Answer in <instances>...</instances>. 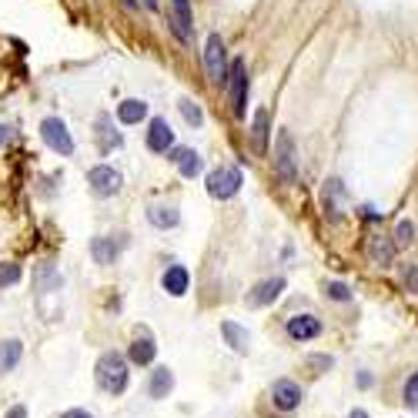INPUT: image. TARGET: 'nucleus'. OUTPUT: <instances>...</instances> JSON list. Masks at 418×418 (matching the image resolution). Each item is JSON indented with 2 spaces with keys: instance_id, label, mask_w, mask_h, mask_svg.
<instances>
[{
  "instance_id": "nucleus-1",
  "label": "nucleus",
  "mask_w": 418,
  "mask_h": 418,
  "mask_svg": "<svg viewBox=\"0 0 418 418\" xmlns=\"http://www.w3.org/2000/svg\"><path fill=\"white\" fill-rule=\"evenodd\" d=\"M97 382L107 395H120L127 389V361L120 358L118 351H104L97 361Z\"/></svg>"
},
{
  "instance_id": "nucleus-2",
  "label": "nucleus",
  "mask_w": 418,
  "mask_h": 418,
  "mask_svg": "<svg viewBox=\"0 0 418 418\" xmlns=\"http://www.w3.org/2000/svg\"><path fill=\"white\" fill-rule=\"evenodd\" d=\"M274 174L281 178V184L298 181V151H295V137L288 131H281L274 141Z\"/></svg>"
},
{
  "instance_id": "nucleus-3",
  "label": "nucleus",
  "mask_w": 418,
  "mask_h": 418,
  "mask_svg": "<svg viewBox=\"0 0 418 418\" xmlns=\"http://www.w3.org/2000/svg\"><path fill=\"white\" fill-rule=\"evenodd\" d=\"M241 184H244L241 167H218V171L208 174V195L218 197V201H228V197H235L241 191Z\"/></svg>"
},
{
  "instance_id": "nucleus-4",
  "label": "nucleus",
  "mask_w": 418,
  "mask_h": 418,
  "mask_svg": "<svg viewBox=\"0 0 418 418\" xmlns=\"http://www.w3.org/2000/svg\"><path fill=\"white\" fill-rule=\"evenodd\" d=\"M204 71H208V81L211 84H221L228 81V50H224V41L221 34H211L208 44H204Z\"/></svg>"
},
{
  "instance_id": "nucleus-5",
  "label": "nucleus",
  "mask_w": 418,
  "mask_h": 418,
  "mask_svg": "<svg viewBox=\"0 0 418 418\" xmlns=\"http://www.w3.org/2000/svg\"><path fill=\"white\" fill-rule=\"evenodd\" d=\"M41 137H44V144L54 154H60V158H67V154H74V137H71V131H67V124L60 118H44L41 120Z\"/></svg>"
},
{
  "instance_id": "nucleus-6",
  "label": "nucleus",
  "mask_w": 418,
  "mask_h": 418,
  "mask_svg": "<svg viewBox=\"0 0 418 418\" xmlns=\"http://www.w3.org/2000/svg\"><path fill=\"white\" fill-rule=\"evenodd\" d=\"M228 97H231V111L235 118H244V104H248V71H244V60H231V71H228Z\"/></svg>"
},
{
  "instance_id": "nucleus-7",
  "label": "nucleus",
  "mask_w": 418,
  "mask_h": 418,
  "mask_svg": "<svg viewBox=\"0 0 418 418\" xmlns=\"http://www.w3.org/2000/svg\"><path fill=\"white\" fill-rule=\"evenodd\" d=\"M120 171H114L111 165H97V167H90V174H88V184H90V191L97 197H111V195H118L120 191Z\"/></svg>"
},
{
  "instance_id": "nucleus-8",
  "label": "nucleus",
  "mask_w": 418,
  "mask_h": 418,
  "mask_svg": "<svg viewBox=\"0 0 418 418\" xmlns=\"http://www.w3.org/2000/svg\"><path fill=\"white\" fill-rule=\"evenodd\" d=\"M148 151L154 154H167V151H174V131H171V124L165 118H154L148 127Z\"/></svg>"
},
{
  "instance_id": "nucleus-9",
  "label": "nucleus",
  "mask_w": 418,
  "mask_h": 418,
  "mask_svg": "<svg viewBox=\"0 0 418 418\" xmlns=\"http://www.w3.org/2000/svg\"><path fill=\"white\" fill-rule=\"evenodd\" d=\"M271 398H274V405L281 408V412H291V408H298L301 405V385H295L291 378H278L274 385H271Z\"/></svg>"
},
{
  "instance_id": "nucleus-10",
  "label": "nucleus",
  "mask_w": 418,
  "mask_h": 418,
  "mask_svg": "<svg viewBox=\"0 0 418 418\" xmlns=\"http://www.w3.org/2000/svg\"><path fill=\"white\" fill-rule=\"evenodd\" d=\"M281 291H284V278H268V281L254 284L244 301H248V308H265V305H271V301L278 298Z\"/></svg>"
},
{
  "instance_id": "nucleus-11",
  "label": "nucleus",
  "mask_w": 418,
  "mask_h": 418,
  "mask_svg": "<svg viewBox=\"0 0 418 418\" xmlns=\"http://www.w3.org/2000/svg\"><path fill=\"white\" fill-rule=\"evenodd\" d=\"M288 335L295 342H312L321 335V321L314 314H295V318H288Z\"/></svg>"
},
{
  "instance_id": "nucleus-12",
  "label": "nucleus",
  "mask_w": 418,
  "mask_h": 418,
  "mask_svg": "<svg viewBox=\"0 0 418 418\" xmlns=\"http://www.w3.org/2000/svg\"><path fill=\"white\" fill-rule=\"evenodd\" d=\"M120 248H124V235H120L118 241H114V235H101V238L90 241V254H94L97 265H114V258L120 254Z\"/></svg>"
},
{
  "instance_id": "nucleus-13",
  "label": "nucleus",
  "mask_w": 418,
  "mask_h": 418,
  "mask_svg": "<svg viewBox=\"0 0 418 418\" xmlns=\"http://www.w3.org/2000/svg\"><path fill=\"white\" fill-rule=\"evenodd\" d=\"M171 17H174V34H178V41H191V24H195V17H191V0H171Z\"/></svg>"
},
{
  "instance_id": "nucleus-14",
  "label": "nucleus",
  "mask_w": 418,
  "mask_h": 418,
  "mask_svg": "<svg viewBox=\"0 0 418 418\" xmlns=\"http://www.w3.org/2000/svg\"><path fill=\"white\" fill-rule=\"evenodd\" d=\"M171 161L178 165V171L184 174V178H195V174H201V167H204L201 154L191 151V148H174L171 151Z\"/></svg>"
},
{
  "instance_id": "nucleus-15",
  "label": "nucleus",
  "mask_w": 418,
  "mask_h": 418,
  "mask_svg": "<svg viewBox=\"0 0 418 418\" xmlns=\"http://www.w3.org/2000/svg\"><path fill=\"white\" fill-rule=\"evenodd\" d=\"M161 284H165L167 295H174V298H181L184 291H188V284H191V274H188V268L184 265H171V268L165 271V278H161Z\"/></svg>"
},
{
  "instance_id": "nucleus-16",
  "label": "nucleus",
  "mask_w": 418,
  "mask_h": 418,
  "mask_svg": "<svg viewBox=\"0 0 418 418\" xmlns=\"http://www.w3.org/2000/svg\"><path fill=\"white\" fill-rule=\"evenodd\" d=\"M221 335L224 342L231 344L238 355H244L248 351V342H251V335H248V328H241L238 321H221Z\"/></svg>"
},
{
  "instance_id": "nucleus-17",
  "label": "nucleus",
  "mask_w": 418,
  "mask_h": 418,
  "mask_svg": "<svg viewBox=\"0 0 418 418\" xmlns=\"http://www.w3.org/2000/svg\"><path fill=\"white\" fill-rule=\"evenodd\" d=\"M144 118H148V104H144V101L127 97V101H120L118 104V120L120 124H141Z\"/></svg>"
},
{
  "instance_id": "nucleus-18",
  "label": "nucleus",
  "mask_w": 418,
  "mask_h": 418,
  "mask_svg": "<svg viewBox=\"0 0 418 418\" xmlns=\"http://www.w3.org/2000/svg\"><path fill=\"white\" fill-rule=\"evenodd\" d=\"M268 111H254V120H251V141H254V151L265 154L268 151Z\"/></svg>"
},
{
  "instance_id": "nucleus-19",
  "label": "nucleus",
  "mask_w": 418,
  "mask_h": 418,
  "mask_svg": "<svg viewBox=\"0 0 418 418\" xmlns=\"http://www.w3.org/2000/svg\"><path fill=\"white\" fill-rule=\"evenodd\" d=\"M148 221L154 224V228H174V224L181 221V214H178V208L174 204H154V208L148 211Z\"/></svg>"
},
{
  "instance_id": "nucleus-20",
  "label": "nucleus",
  "mask_w": 418,
  "mask_h": 418,
  "mask_svg": "<svg viewBox=\"0 0 418 418\" xmlns=\"http://www.w3.org/2000/svg\"><path fill=\"white\" fill-rule=\"evenodd\" d=\"M24 355V344L11 338V342H0V375H7L11 368H17V361Z\"/></svg>"
},
{
  "instance_id": "nucleus-21",
  "label": "nucleus",
  "mask_w": 418,
  "mask_h": 418,
  "mask_svg": "<svg viewBox=\"0 0 418 418\" xmlns=\"http://www.w3.org/2000/svg\"><path fill=\"white\" fill-rule=\"evenodd\" d=\"M154 355H158L154 342H151L148 335H137L134 344H131V361H134V365H151V361H154Z\"/></svg>"
},
{
  "instance_id": "nucleus-22",
  "label": "nucleus",
  "mask_w": 418,
  "mask_h": 418,
  "mask_svg": "<svg viewBox=\"0 0 418 418\" xmlns=\"http://www.w3.org/2000/svg\"><path fill=\"white\" fill-rule=\"evenodd\" d=\"M171 389H174V375L167 372V368H158V372L151 375V385H148L151 398H167Z\"/></svg>"
},
{
  "instance_id": "nucleus-23",
  "label": "nucleus",
  "mask_w": 418,
  "mask_h": 418,
  "mask_svg": "<svg viewBox=\"0 0 418 418\" xmlns=\"http://www.w3.org/2000/svg\"><path fill=\"white\" fill-rule=\"evenodd\" d=\"M368 258H372L378 268H389L391 265V258H395V244L391 241H382V238H375L372 244H368Z\"/></svg>"
},
{
  "instance_id": "nucleus-24",
  "label": "nucleus",
  "mask_w": 418,
  "mask_h": 418,
  "mask_svg": "<svg viewBox=\"0 0 418 418\" xmlns=\"http://www.w3.org/2000/svg\"><path fill=\"white\" fill-rule=\"evenodd\" d=\"M97 137H101V151H111V148H120V134L111 131V118L101 114L97 118Z\"/></svg>"
},
{
  "instance_id": "nucleus-25",
  "label": "nucleus",
  "mask_w": 418,
  "mask_h": 418,
  "mask_svg": "<svg viewBox=\"0 0 418 418\" xmlns=\"http://www.w3.org/2000/svg\"><path fill=\"white\" fill-rule=\"evenodd\" d=\"M181 114H184V120H188L191 127H201V124H204V111H201L191 97H184V101H181Z\"/></svg>"
},
{
  "instance_id": "nucleus-26",
  "label": "nucleus",
  "mask_w": 418,
  "mask_h": 418,
  "mask_svg": "<svg viewBox=\"0 0 418 418\" xmlns=\"http://www.w3.org/2000/svg\"><path fill=\"white\" fill-rule=\"evenodd\" d=\"M412 241H415V224H412V221H398V228H395V244L405 248V244H412Z\"/></svg>"
},
{
  "instance_id": "nucleus-27",
  "label": "nucleus",
  "mask_w": 418,
  "mask_h": 418,
  "mask_svg": "<svg viewBox=\"0 0 418 418\" xmlns=\"http://www.w3.org/2000/svg\"><path fill=\"white\" fill-rule=\"evenodd\" d=\"M405 405H408V408H418V372L405 382Z\"/></svg>"
},
{
  "instance_id": "nucleus-28",
  "label": "nucleus",
  "mask_w": 418,
  "mask_h": 418,
  "mask_svg": "<svg viewBox=\"0 0 418 418\" xmlns=\"http://www.w3.org/2000/svg\"><path fill=\"white\" fill-rule=\"evenodd\" d=\"M325 291H328V298H335V301H348V298H351L348 284H342V281H328V284H325Z\"/></svg>"
},
{
  "instance_id": "nucleus-29",
  "label": "nucleus",
  "mask_w": 418,
  "mask_h": 418,
  "mask_svg": "<svg viewBox=\"0 0 418 418\" xmlns=\"http://www.w3.org/2000/svg\"><path fill=\"white\" fill-rule=\"evenodd\" d=\"M17 278H20V268H17V265H0V288H4V284H14Z\"/></svg>"
},
{
  "instance_id": "nucleus-30",
  "label": "nucleus",
  "mask_w": 418,
  "mask_h": 418,
  "mask_svg": "<svg viewBox=\"0 0 418 418\" xmlns=\"http://www.w3.org/2000/svg\"><path fill=\"white\" fill-rule=\"evenodd\" d=\"M14 141V127L11 124H0V148H7Z\"/></svg>"
},
{
  "instance_id": "nucleus-31",
  "label": "nucleus",
  "mask_w": 418,
  "mask_h": 418,
  "mask_svg": "<svg viewBox=\"0 0 418 418\" xmlns=\"http://www.w3.org/2000/svg\"><path fill=\"white\" fill-rule=\"evenodd\" d=\"M405 284H408V291H415L418 295V268H412L408 274H405Z\"/></svg>"
},
{
  "instance_id": "nucleus-32",
  "label": "nucleus",
  "mask_w": 418,
  "mask_h": 418,
  "mask_svg": "<svg viewBox=\"0 0 418 418\" xmlns=\"http://www.w3.org/2000/svg\"><path fill=\"white\" fill-rule=\"evenodd\" d=\"M60 418H94L90 412H84V408H71V412H64Z\"/></svg>"
},
{
  "instance_id": "nucleus-33",
  "label": "nucleus",
  "mask_w": 418,
  "mask_h": 418,
  "mask_svg": "<svg viewBox=\"0 0 418 418\" xmlns=\"http://www.w3.org/2000/svg\"><path fill=\"white\" fill-rule=\"evenodd\" d=\"M4 418H27V408H24V405H14V408H11Z\"/></svg>"
},
{
  "instance_id": "nucleus-34",
  "label": "nucleus",
  "mask_w": 418,
  "mask_h": 418,
  "mask_svg": "<svg viewBox=\"0 0 418 418\" xmlns=\"http://www.w3.org/2000/svg\"><path fill=\"white\" fill-rule=\"evenodd\" d=\"M144 7H148V11H158V0H144Z\"/></svg>"
},
{
  "instance_id": "nucleus-35",
  "label": "nucleus",
  "mask_w": 418,
  "mask_h": 418,
  "mask_svg": "<svg viewBox=\"0 0 418 418\" xmlns=\"http://www.w3.org/2000/svg\"><path fill=\"white\" fill-rule=\"evenodd\" d=\"M351 418H368V415H365L361 408H355V412H351Z\"/></svg>"
},
{
  "instance_id": "nucleus-36",
  "label": "nucleus",
  "mask_w": 418,
  "mask_h": 418,
  "mask_svg": "<svg viewBox=\"0 0 418 418\" xmlns=\"http://www.w3.org/2000/svg\"><path fill=\"white\" fill-rule=\"evenodd\" d=\"M120 4H124V7H137V0H120Z\"/></svg>"
}]
</instances>
